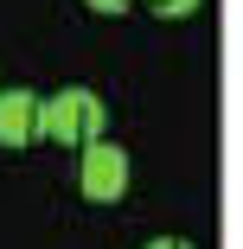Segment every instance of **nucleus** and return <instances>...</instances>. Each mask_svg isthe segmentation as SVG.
Masks as SVG:
<instances>
[{
  "label": "nucleus",
  "mask_w": 243,
  "mask_h": 249,
  "mask_svg": "<svg viewBox=\"0 0 243 249\" xmlns=\"http://www.w3.org/2000/svg\"><path fill=\"white\" fill-rule=\"evenodd\" d=\"M103 122H109L103 96H96V89H83V83H71V89H58V96H45V103H38L32 134L58 141V147H90L96 134H103Z\"/></svg>",
  "instance_id": "obj_1"
},
{
  "label": "nucleus",
  "mask_w": 243,
  "mask_h": 249,
  "mask_svg": "<svg viewBox=\"0 0 243 249\" xmlns=\"http://www.w3.org/2000/svg\"><path fill=\"white\" fill-rule=\"evenodd\" d=\"M77 185H83V198H96V205H115V198L128 192V154H122L115 141L96 134V141L83 147V173H77Z\"/></svg>",
  "instance_id": "obj_2"
},
{
  "label": "nucleus",
  "mask_w": 243,
  "mask_h": 249,
  "mask_svg": "<svg viewBox=\"0 0 243 249\" xmlns=\"http://www.w3.org/2000/svg\"><path fill=\"white\" fill-rule=\"evenodd\" d=\"M32 115H38L32 89H0V147H26L32 141Z\"/></svg>",
  "instance_id": "obj_3"
},
{
  "label": "nucleus",
  "mask_w": 243,
  "mask_h": 249,
  "mask_svg": "<svg viewBox=\"0 0 243 249\" xmlns=\"http://www.w3.org/2000/svg\"><path fill=\"white\" fill-rule=\"evenodd\" d=\"M148 7H154L160 19H186V13H199L205 0H148Z\"/></svg>",
  "instance_id": "obj_4"
},
{
  "label": "nucleus",
  "mask_w": 243,
  "mask_h": 249,
  "mask_svg": "<svg viewBox=\"0 0 243 249\" xmlns=\"http://www.w3.org/2000/svg\"><path fill=\"white\" fill-rule=\"evenodd\" d=\"M90 7H96V13H109V19H115V13H128V7H134V0H90Z\"/></svg>",
  "instance_id": "obj_5"
},
{
  "label": "nucleus",
  "mask_w": 243,
  "mask_h": 249,
  "mask_svg": "<svg viewBox=\"0 0 243 249\" xmlns=\"http://www.w3.org/2000/svg\"><path fill=\"white\" fill-rule=\"evenodd\" d=\"M148 249H192V243H186V236H154Z\"/></svg>",
  "instance_id": "obj_6"
}]
</instances>
